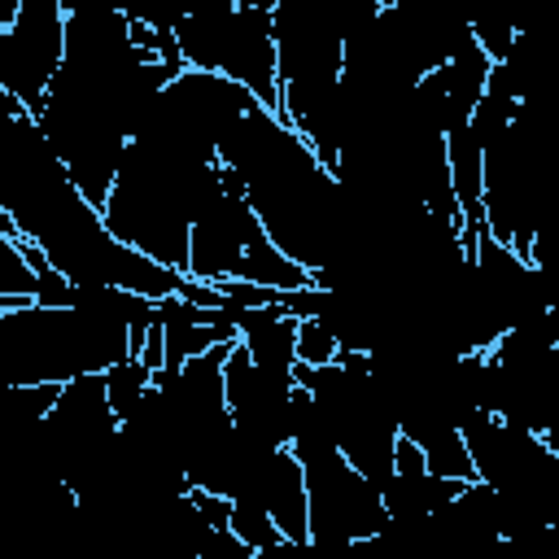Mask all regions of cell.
<instances>
[{"label":"cell","instance_id":"12","mask_svg":"<svg viewBox=\"0 0 559 559\" xmlns=\"http://www.w3.org/2000/svg\"><path fill=\"white\" fill-rule=\"evenodd\" d=\"M231 4H240V0H179L183 17H192V13H223V9H231Z\"/></svg>","mask_w":559,"mask_h":559},{"label":"cell","instance_id":"8","mask_svg":"<svg viewBox=\"0 0 559 559\" xmlns=\"http://www.w3.org/2000/svg\"><path fill=\"white\" fill-rule=\"evenodd\" d=\"M463 485L467 480H459V476H441L432 467H419V472H393L380 485V493H384L389 515H428V511L445 507Z\"/></svg>","mask_w":559,"mask_h":559},{"label":"cell","instance_id":"4","mask_svg":"<svg viewBox=\"0 0 559 559\" xmlns=\"http://www.w3.org/2000/svg\"><path fill=\"white\" fill-rule=\"evenodd\" d=\"M183 275L218 284V280H249L262 288H301L314 284L306 266H297L266 231L258 210L245 197V179L223 166V192L197 214L192 240H188V266Z\"/></svg>","mask_w":559,"mask_h":559},{"label":"cell","instance_id":"6","mask_svg":"<svg viewBox=\"0 0 559 559\" xmlns=\"http://www.w3.org/2000/svg\"><path fill=\"white\" fill-rule=\"evenodd\" d=\"M227 402H231V424L236 432L266 441V445H288L293 441V415H297V371L266 367L249 358V349L236 341L227 354Z\"/></svg>","mask_w":559,"mask_h":559},{"label":"cell","instance_id":"10","mask_svg":"<svg viewBox=\"0 0 559 559\" xmlns=\"http://www.w3.org/2000/svg\"><path fill=\"white\" fill-rule=\"evenodd\" d=\"M105 384H109V402H114V411H118V419H122V415H131V411L140 406V397L153 389V367L131 354V358H122V362H114V367L105 371Z\"/></svg>","mask_w":559,"mask_h":559},{"label":"cell","instance_id":"1","mask_svg":"<svg viewBox=\"0 0 559 559\" xmlns=\"http://www.w3.org/2000/svg\"><path fill=\"white\" fill-rule=\"evenodd\" d=\"M218 162L245 179V197L271 240L310 275L349 240V197L314 144L262 100L218 144Z\"/></svg>","mask_w":559,"mask_h":559},{"label":"cell","instance_id":"3","mask_svg":"<svg viewBox=\"0 0 559 559\" xmlns=\"http://www.w3.org/2000/svg\"><path fill=\"white\" fill-rule=\"evenodd\" d=\"M218 192H223V162L214 153L140 131L127 144L100 210L118 240L183 271L192 223Z\"/></svg>","mask_w":559,"mask_h":559},{"label":"cell","instance_id":"11","mask_svg":"<svg viewBox=\"0 0 559 559\" xmlns=\"http://www.w3.org/2000/svg\"><path fill=\"white\" fill-rule=\"evenodd\" d=\"M341 358V341L328 323L319 319H301L297 323V362H310V367H323V362H336Z\"/></svg>","mask_w":559,"mask_h":559},{"label":"cell","instance_id":"2","mask_svg":"<svg viewBox=\"0 0 559 559\" xmlns=\"http://www.w3.org/2000/svg\"><path fill=\"white\" fill-rule=\"evenodd\" d=\"M157 301L118 284H74L66 306L22 301L0 306V380L9 384H66L74 376L109 371L140 358Z\"/></svg>","mask_w":559,"mask_h":559},{"label":"cell","instance_id":"9","mask_svg":"<svg viewBox=\"0 0 559 559\" xmlns=\"http://www.w3.org/2000/svg\"><path fill=\"white\" fill-rule=\"evenodd\" d=\"M39 297V271L26 258L17 231H0V306H22Z\"/></svg>","mask_w":559,"mask_h":559},{"label":"cell","instance_id":"5","mask_svg":"<svg viewBox=\"0 0 559 559\" xmlns=\"http://www.w3.org/2000/svg\"><path fill=\"white\" fill-rule=\"evenodd\" d=\"M175 39H179L183 66L218 70L245 83L266 109L280 114V52H275L271 9L231 4L223 13H192V17H179Z\"/></svg>","mask_w":559,"mask_h":559},{"label":"cell","instance_id":"7","mask_svg":"<svg viewBox=\"0 0 559 559\" xmlns=\"http://www.w3.org/2000/svg\"><path fill=\"white\" fill-rule=\"evenodd\" d=\"M227 319L236 323L249 358H258L266 367H284V371L297 367V323L301 319L293 310H284L280 301H266V306H236L231 301Z\"/></svg>","mask_w":559,"mask_h":559}]
</instances>
